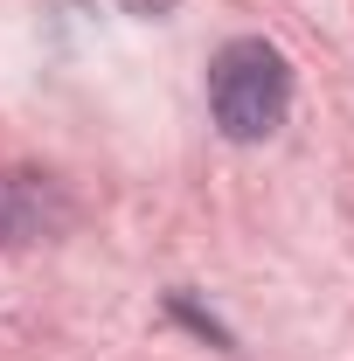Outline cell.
<instances>
[{"mask_svg": "<svg viewBox=\"0 0 354 361\" xmlns=\"http://www.w3.org/2000/svg\"><path fill=\"white\" fill-rule=\"evenodd\" d=\"M209 111H216L222 139H236V146L271 139L285 126V111H292V63H285V49L264 42V35L222 42L216 63H209Z\"/></svg>", "mask_w": 354, "mask_h": 361, "instance_id": "6da1fadb", "label": "cell"}, {"mask_svg": "<svg viewBox=\"0 0 354 361\" xmlns=\"http://www.w3.org/2000/svg\"><path fill=\"white\" fill-rule=\"evenodd\" d=\"M7 236H28V188L21 180H0V243Z\"/></svg>", "mask_w": 354, "mask_h": 361, "instance_id": "7a4b0ae2", "label": "cell"}, {"mask_svg": "<svg viewBox=\"0 0 354 361\" xmlns=\"http://www.w3.org/2000/svg\"><path fill=\"white\" fill-rule=\"evenodd\" d=\"M133 7H139V14H146V7H174V0H133Z\"/></svg>", "mask_w": 354, "mask_h": 361, "instance_id": "3957f363", "label": "cell"}]
</instances>
